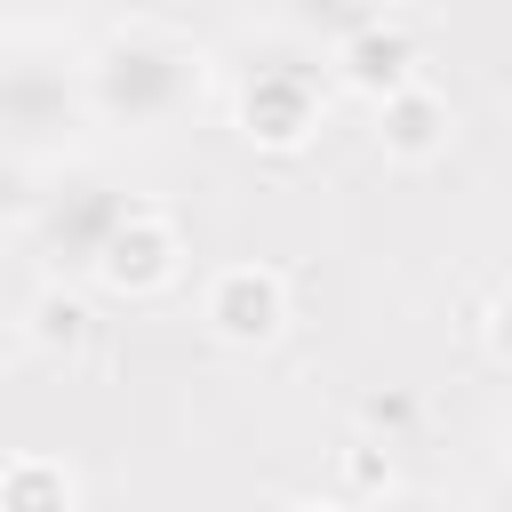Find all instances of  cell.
<instances>
[{"mask_svg": "<svg viewBox=\"0 0 512 512\" xmlns=\"http://www.w3.org/2000/svg\"><path fill=\"white\" fill-rule=\"evenodd\" d=\"M80 96H88V128L168 136L208 96V48L168 24H112L80 56Z\"/></svg>", "mask_w": 512, "mask_h": 512, "instance_id": "1", "label": "cell"}, {"mask_svg": "<svg viewBox=\"0 0 512 512\" xmlns=\"http://www.w3.org/2000/svg\"><path fill=\"white\" fill-rule=\"evenodd\" d=\"M88 128V96H80V64L56 56H8L0 64V144L24 160L64 152Z\"/></svg>", "mask_w": 512, "mask_h": 512, "instance_id": "2", "label": "cell"}, {"mask_svg": "<svg viewBox=\"0 0 512 512\" xmlns=\"http://www.w3.org/2000/svg\"><path fill=\"white\" fill-rule=\"evenodd\" d=\"M128 208H136V200H128L104 168H64L56 184H40V192H32L24 224H32V240H40L64 272H88V264H96V248L112 240V224H120Z\"/></svg>", "mask_w": 512, "mask_h": 512, "instance_id": "3", "label": "cell"}, {"mask_svg": "<svg viewBox=\"0 0 512 512\" xmlns=\"http://www.w3.org/2000/svg\"><path fill=\"white\" fill-rule=\"evenodd\" d=\"M328 120V80L296 56L280 64H256L240 88H232V128L256 144V152H304Z\"/></svg>", "mask_w": 512, "mask_h": 512, "instance_id": "4", "label": "cell"}, {"mask_svg": "<svg viewBox=\"0 0 512 512\" xmlns=\"http://www.w3.org/2000/svg\"><path fill=\"white\" fill-rule=\"evenodd\" d=\"M176 272H184V232H176L160 208H144V200L112 224V240H104L96 264H88V280H96L104 296H128V304L176 288Z\"/></svg>", "mask_w": 512, "mask_h": 512, "instance_id": "5", "label": "cell"}, {"mask_svg": "<svg viewBox=\"0 0 512 512\" xmlns=\"http://www.w3.org/2000/svg\"><path fill=\"white\" fill-rule=\"evenodd\" d=\"M200 328L216 344H240V352L272 344L288 328V280L272 264H216L200 288Z\"/></svg>", "mask_w": 512, "mask_h": 512, "instance_id": "6", "label": "cell"}, {"mask_svg": "<svg viewBox=\"0 0 512 512\" xmlns=\"http://www.w3.org/2000/svg\"><path fill=\"white\" fill-rule=\"evenodd\" d=\"M424 72V56H416V32L392 16V8H376L368 24H352V32H336L328 40V80L344 88V96H360V104H384L392 88H408Z\"/></svg>", "mask_w": 512, "mask_h": 512, "instance_id": "7", "label": "cell"}, {"mask_svg": "<svg viewBox=\"0 0 512 512\" xmlns=\"http://www.w3.org/2000/svg\"><path fill=\"white\" fill-rule=\"evenodd\" d=\"M376 112V152L384 160H400V168H424V160H440L448 152V136H456V112H448V96L416 72L408 88H392L384 104H368Z\"/></svg>", "mask_w": 512, "mask_h": 512, "instance_id": "8", "label": "cell"}, {"mask_svg": "<svg viewBox=\"0 0 512 512\" xmlns=\"http://www.w3.org/2000/svg\"><path fill=\"white\" fill-rule=\"evenodd\" d=\"M0 512H80L72 464L64 456H40V448L0 456Z\"/></svg>", "mask_w": 512, "mask_h": 512, "instance_id": "9", "label": "cell"}, {"mask_svg": "<svg viewBox=\"0 0 512 512\" xmlns=\"http://www.w3.org/2000/svg\"><path fill=\"white\" fill-rule=\"evenodd\" d=\"M384 0H272V16H280V32H296V40H312V48H328L336 32H352V24H368Z\"/></svg>", "mask_w": 512, "mask_h": 512, "instance_id": "10", "label": "cell"}, {"mask_svg": "<svg viewBox=\"0 0 512 512\" xmlns=\"http://www.w3.org/2000/svg\"><path fill=\"white\" fill-rule=\"evenodd\" d=\"M80 8H88V0H0V24L24 32V40H48V32H64Z\"/></svg>", "mask_w": 512, "mask_h": 512, "instance_id": "11", "label": "cell"}, {"mask_svg": "<svg viewBox=\"0 0 512 512\" xmlns=\"http://www.w3.org/2000/svg\"><path fill=\"white\" fill-rule=\"evenodd\" d=\"M32 192H40V176H32V160L0 144V224H24V208H32Z\"/></svg>", "mask_w": 512, "mask_h": 512, "instance_id": "12", "label": "cell"}, {"mask_svg": "<svg viewBox=\"0 0 512 512\" xmlns=\"http://www.w3.org/2000/svg\"><path fill=\"white\" fill-rule=\"evenodd\" d=\"M80 328H88V312H80L72 296H48V304L32 312V336H40L48 352H56V344H80Z\"/></svg>", "mask_w": 512, "mask_h": 512, "instance_id": "13", "label": "cell"}, {"mask_svg": "<svg viewBox=\"0 0 512 512\" xmlns=\"http://www.w3.org/2000/svg\"><path fill=\"white\" fill-rule=\"evenodd\" d=\"M344 472H352V488H368V496H384V488H392V464L376 456V440H360V448L344 456Z\"/></svg>", "mask_w": 512, "mask_h": 512, "instance_id": "14", "label": "cell"}, {"mask_svg": "<svg viewBox=\"0 0 512 512\" xmlns=\"http://www.w3.org/2000/svg\"><path fill=\"white\" fill-rule=\"evenodd\" d=\"M368 512H456V504H440V496H392V488H384Z\"/></svg>", "mask_w": 512, "mask_h": 512, "instance_id": "15", "label": "cell"}, {"mask_svg": "<svg viewBox=\"0 0 512 512\" xmlns=\"http://www.w3.org/2000/svg\"><path fill=\"white\" fill-rule=\"evenodd\" d=\"M280 512H360L352 496H296V504H280Z\"/></svg>", "mask_w": 512, "mask_h": 512, "instance_id": "16", "label": "cell"}, {"mask_svg": "<svg viewBox=\"0 0 512 512\" xmlns=\"http://www.w3.org/2000/svg\"><path fill=\"white\" fill-rule=\"evenodd\" d=\"M0 336H16V296L0 288Z\"/></svg>", "mask_w": 512, "mask_h": 512, "instance_id": "17", "label": "cell"}]
</instances>
